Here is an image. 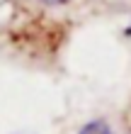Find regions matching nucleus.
<instances>
[{
  "instance_id": "f03ea898",
  "label": "nucleus",
  "mask_w": 131,
  "mask_h": 134,
  "mask_svg": "<svg viewBox=\"0 0 131 134\" xmlns=\"http://www.w3.org/2000/svg\"><path fill=\"white\" fill-rule=\"evenodd\" d=\"M44 5H63V3H71V0H39Z\"/></svg>"
},
{
  "instance_id": "f257e3e1",
  "label": "nucleus",
  "mask_w": 131,
  "mask_h": 134,
  "mask_svg": "<svg viewBox=\"0 0 131 134\" xmlns=\"http://www.w3.org/2000/svg\"><path fill=\"white\" fill-rule=\"evenodd\" d=\"M78 134H112V129H109V124H107V122L95 120V122H88Z\"/></svg>"
}]
</instances>
